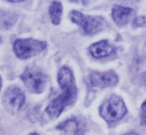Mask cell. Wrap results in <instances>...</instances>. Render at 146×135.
Masks as SVG:
<instances>
[{
	"label": "cell",
	"instance_id": "obj_1",
	"mask_svg": "<svg viewBox=\"0 0 146 135\" xmlns=\"http://www.w3.org/2000/svg\"><path fill=\"white\" fill-rule=\"evenodd\" d=\"M57 79L61 89L64 92L59 95L57 98L53 99L50 104L47 106L45 112L51 118H57L67 105L73 104L76 99V93H77L74 76L70 68H68L67 66H63L62 68H60L57 75Z\"/></svg>",
	"mask_w": 146,
	"mask_h": 135
},
{
	"label": "cell",
	"instance_id": "obj_2",
	"mask_svg": "<svg viewBox=\"0 0 146 135\" xmlns=\"http://www.w3.org/2000/svg\"><path fill=\"white\" fill-rule=\"evenodd\" d=\"M99 112L104 120L113 123L121 120L127 112V109L125 103L119 96L112 95L102 103Z\"/></svg>",
	"mask_w": 146,
	"mask_h": 135
},
{
	"label": "cell",
	"instance_id": "obj_3",
	"mask_svg": "<svg viewBox=\"0 0 146 135\" xmlns=\"http://www.w3.org/2000/svg\"><path fill=\"white\" fill-rule=\"evenodd\" d=\"M71 21L78 24L83 32L87 35H93L103 30L105 27V21L98 16H88L84 15L77 10H73L69 14Z\"/></svg>",
	"mask_w": 146,
	"mask_h": 135
},
{
	"label": "cell",
	"instance_id": "obj_4",
	"mask_svg": "<svg viewBox=\"0 0 146 135\" xmlns=\"http://www.w3.org/2000/svg\"><path fill=\"white\" fill-rule=\"evenodd\" d=\"M46 47V42L35 40L32 38L17 39L13 43V50L16 56L20 59H27L38 55Z\"/></svg>",
	"mask_w": 146,
	"mask_h": 135
},
{
	"label": "cell",
	"instance_id": "obj_5",
	"mask_svg": "<svg viewBox=\"0 0 146 135\" xmlns=\"http://www.w3.org/2000/svg\"><path fill=\"white\" fill-rule=\"evenodd\" d=\"M21 79L25 86L34 93H40L43 91L46 83V76L39 69L34 67H28L21 75Z\"/></svg>",
	"mask_w": 146,
	"mask_h": 135
},
{
	"label": "cell",
	"instance_id": "obj_6",
	"mask_svg": "<svg viewBox=\"0 0 146 135\" xmlns=\"http://www.w3.org/2000/svg\"><path fill=\"white\" fill-rule=\"evenodd\" d=\"M25 102L24 93L16 86H10L6 89L3 95V104L5 108L11 113L19 111Z\"/></svg>",
	"mask_w": 146,
	"mask_h": 135
},
{
	"label": "cell",
	"instance_id": "obj_7",
	"mask_svg": "<svg viewBox=\"0 0 146 135\" xmlns=\"http://www.w3.org/2000/svg\"><path fill=\"white\" fill-rule=\"evenodd\" d=\"M90 82L93 87L105 88L115 85L118 82V76L112 70L105 72H93L90 76Z\"/></svg>",
	"mask_w": 146,
	"mask_h": 135
},
{
	"label": "cell",
	"instance_id": "obj_8",
	"mask_svg": "<svg viewBox=\"0 0 146 135\" xmlns=\"http://www.w3.org/2000/svg\"><path fill=\"white\" fill-rule=\"evenodd\" d=\"M89 51L94 58H104L115 53V48L107 40H102L94 43L89 47Z\"/></svg>",
	"mask_w": 146,
	"mask_h": 135
},
{
	"label": "cell",
	"instance_id": "obj_9",
	"mask_svg": "<svg viewBox=\"0 0 146 135\" xmlns=\"http://www.w3.org/2000/svg\"><path fill=\"white\" fill-rule=\"evenodd\" d=\"M133 14V9L128 8V7L115 5L112 9V18H113L114 22L119 26H123V25L127 24L130 17Z\"/></svg>",
	"mask_w": 146,
	"mask_h": 135
},
{
	"label": "cell",
	"instance_id": "obj_10",
	"mask_svg": "<svg viewBox=\"0 0 146 135\" xmlns=\"http://www.w3.org/2000/svg\"><path fill=\"white\" fill-rule=\"evenodd\" d=\"M17 20V15L9 11H0V29H8Z\"/></svg>",
	"mask_w": 146,
	"mask_h": 135
},
{
	"label": "cell",
	"instance_id": "obj_11",
	"mask_svg": "<svg viewBox=\"0 0 146 135\" xmlns=\"http://www.w3.org/2000/svg\"><path fill=\"white\" fill-rule=\"evenodd\" d=\"M49 15L53 24L58 25L60 23L61 15H62V4L59 1H54L49 8Z\"/></svg>",
	"mask_w": 146,
	"mask_h": 135
},
{
	"label": "cell",
	"instance_id": "obj_12",
	"mask_svg": "<svg viewBox=\"0 0 146 135\" xmlns=\"http://www.w3.org/2000/svg\"><path fill=\"white\" fill-rule=\"evenodd\" d=\"M140 120H141V124L146 126V101L141 106V110H140Z\"/></svg>",
	"mask_w": 146,
	"mask_h": 135
},
{
	"label": "cell",
	"instance_id": "obj_13",
	"mask_svg": "<svg viewBox=\"0 0 146 135\" xmlns=\"http://www.w3.org/2000/svg\"><path fill=\"white\" fill-rule=\"evenodd\" d=\"M133 25H134V26H136V27L145 26V25H146V18H145V17H143V16L137 17V18L134 19Z\"/></svg>",
	"mask_w": 146,
	"mask_h": 135
},
{
	"label": "cell",
	"instance_id": "obj_14",
	"mask_svg": "<svg viewBox=\"0 0 146 135\" xmlns=\"http://www.w3.org/2000/svg\"><path fill=\"white\" fill-rule=\"evenodd\" d=\"M141 78H142V81H143V82H144V84L146 85V71L143 73V74H142Z\"/></svg>",
	"mask_w": 146,
	"mask_h": 135
},
{
	"label": "cell",
	"instance_id": "obj_15",
	"mask_svg": "<svg viewBox=\"0 0 146 135\" xmlns=\"http://www.w3.org/2000/svg\"><path fill=\"white\" fill-rule=\"evenodd\" d=\"M124 135H139L138 133H136V132H128V133H126V134H124Z\"/></svg>",
	"mask_w": 146,
	"mask_h": 135
},
{
	"label": "cell",
	"instance_id": "obj_16",
	"mask_svg": "<svg viewBox=\"0 0 146 135\" xmlns=\"http://www.w3.org/2000/svg\"><path fill=\"white\" fill-rule=\"evenodd\" d=\"M1 85H2V79L0 77V89H1Z\"/></svg>",
	"mask_w": 146,
	"mask_h": 135
},
{
	"label": "cell",
	"instance_id": "obj_17",
	"mask_svg": "<svg viewBox=\"0 0 146 135\" xmlns=\"http://www.w3.org/2000/svg\"><path fill=\"white\" fill-rule=\"evenodd\" d=\"M29 135H38V134H37V133H35V132H33V133H30Z\"/></svg>",
	"mask_w": 146,
	"mask_h": 135
}]
</instances>
